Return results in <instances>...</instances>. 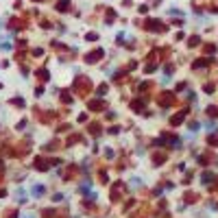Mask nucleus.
<instances>
[{
	"label": "nucleus",
	"mask_w": 218,
	"mask_h": 218,
	"mask_svg": "<svg viewBox=\"0 0 218 218\" xmlns=\"http://www.w3.org/2000/svg\"><path fill=\"white\" fill-rule=\"evenodd\" d=\"M107 92V85H101V87H98V96H103Z\"/></svg>",
	"instance_id": "0eeeda50"
},
{
	"label": "nucleus",
	"mask_w": 218,
	"mask_h": 218,
	"mask_svg": "<svg viewBox=\"0 0 218 218\" xmlns=\"http://www.w3.org/2000/svg\"><path fill=\"white\" fill-rule=\"evenodd\" d=\"M210 181H212V175H210V172H205V175H203V183H210Z\"/></svg>",
	"instance_id": "423d86ee"
},
{
	"label": "nucleus",
	"mask_w": 218,
	"mask_h": 218,
	"mask_svg": "<svg viewBox=\"0 0 218 218\" xmlns=\"http://www.w3.org/2000/svg\"><path fill=\"white\" fill-rule=\"evenodd\" d=\"M33 194H35V196H42V194H44V185H35V188H33Z\"/></svg>",
	"instance_id": "20e7f679"
},
{
	"label": "nucleus",
	"mask_w": 218,
	"mask_h": 218,
	"mask_svg": "<svg viewBox=\"0 0 218 218\" xmlns=\"http://www.w3.org/2000/svg\"><path fill=\"white\" fill-rule=\"evenodd\" d=\"M148 29H153V31H161L164 26H159V22H157V20H151V22H148Z\"/></svg>",
	"instance_id": "f03ea898"
},
{
	"label": "nucleus",
	"mask_w": 218,
	"mask_h": 218,
	"mask_svg": "<svg viewBox=\"0 0 218 218\" xmlns=\"http://www.w3.org/2000/svg\"><path fill=\"white\" fill-rule=\"evenodd\" d=\"M98 57H103V50H101V48L94 50V52H89V54H87V61H89V63H96Z\"/></svg>",
	"instance_id": "f257e3e1"
},
{
	"label": "nucleus",
	"mask_w": 218,
	"mask_h": 218,
	"mask_svg": "<svg viewBox=\"0 0 218 218\" xmlns=\"http://www.w3.org/2000/svg\"><path fill=\"white\" fill-rule=\"evenodd\" d=\"M24 218H35V216H33V214H26V216H24Z\"/></svg>",
	"instance_id": "6e6552de"
},
{
	"label": "nucleus",
	"mask_w": 218,
	"mask_h": 218,
	"mask_svg": "<svg viewBox=\"0 0 218 218\" xmlns=\"http://www.w3.org/2000/svg\"><path fill=\"white\" fill-rule=\"evenodd\" d=\"M68 5H70V0H59V11H68Z\"/></svg>",
	"instance_id": "7ed1b4c3"
},
{
	"label": "nucleus",
	"mask_w": 218,
	"mask_h": 218,
	"mask_svg": "<svg viewBox=\"0 0 218 218\" xmlns=\"http://www.w3.org/2000/svg\"><path fill=\"white\" fill-rule=\"evenodd\" d=\"M103 107V103L101 101H94V103H89V109H101Z\"/></svg>",
	"instance_id": "39448f33"
}]
</instances>
